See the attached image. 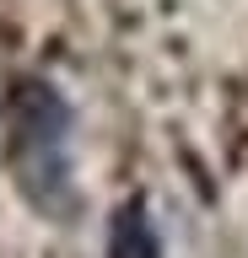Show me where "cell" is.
Instances as JSON below:
<instances>
[{
  "instance_id": "7a4b0ae2",
  "label": "cell",
  "mask_w": 248,
  "mask_h": 258,
  "mask_svg": "<svg viewBox=\"0 0 248 258\" xmlns=\"http://www.w3.org/2000/svg\"><path fill=\"white\" fill-rule=\"evenodd\" d=\"M108 258H162V247H157V231H151L146 205H140V199L119 205L114 226H108Z\"/></svg>"
},
{
  "instance_id": "6da1fadb",
  "label": "cell",
  "mask_w": 248,
  "mask_h": 258,
  "mask_svg": "<svg viewBox=\"0 0 248 258\" xmlns=\"http://www.w3.org/2000/svg\"><path fill=\"white\" fill-rule=\"evenodd\" d=\"M11 161L33 205L65 215L76 205L70 188V108L49 81H27L11 97Z\"/></svg>"
}]
</instances>
